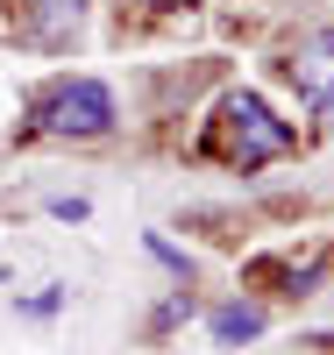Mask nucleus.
Listing matches in <instances>:
<instances>
[{
    "mask_svg": "<svg viewBox=\"0 0 334 355\" xmlns=\"http://www.w3.org/2000/svg\"><path fill=\"white\" fill-rule=\"evenodd\" d=\"M36 121L50 135H107L114 128V93L100 78H65V85H50L43 107H36Z\"/></svg>",
    "mask_w": 334,
    "mask_h": 355,
    "instance_id": "nucleus-2",
    "label": "nucleus"
},
{
    "mask_svg": "<svg viewBox=\"0 0 334 355\" xmlns=\"http://www.w3.org/2000/svg\"><path fill=\"white\" fill-rule=\"evenodd\" d=\"M292 85H299V100H306L320 121H334V28H313L306 43L292 50Z\"/></svg>",
    "mask_w": 334,
    "mask_h": 355,
    "instance_id": "nucleus-3",
    "label": "nucleus"
},
{
    "mask_svg": "<svg viewBox=\"0 0 334 355\" xmlns=\"http://www.w3.org/2000/svg\"><path fill=\"white\" fill-rule=\"evenodd\" d=\"M206 150H214L221 164H235V171H256V164H270V157H285V150H292V128H285L256 93H228L221 114H214V135H206Z\"/></svg>",
    "mask_w": 334,
    "mask_h": 355,
    "instance_id": "nucleus-1",
    "label": "nucleus"
},
{
    "mask_svg": "<svg viewBox=\"0 0 334 355\" xmlns=\"http://www.w3.org/2000/svg\"><path fill=\"white\" fill-rule=\"evenodd\" d=\"M36 8V21H43V36H65V28L85 15V0H28Z\"/></svg>",
    "mask_w": 334,
    "mask_h": 355,
    "instance_id": "nucleus-5",
    "label": "nucleus"
},
{
    "mask_svg": "<svg viewBox=\"0 0 334 355\" xmlns=\"http://www.w3.org/2000/svg\"><path fill=\"white\" fill-rule=\"evenodd\" d=\"M249 334H263V313L256 306H221L214 313V341H249Z\"/></svg>",
    "mask_w": 334,
    "mask_h": 355,
    "instance_id": "nucleus-4",
    "label": "nucleus"
}]
</instances>
